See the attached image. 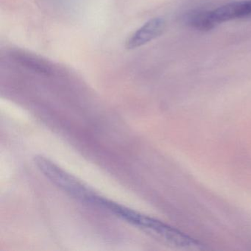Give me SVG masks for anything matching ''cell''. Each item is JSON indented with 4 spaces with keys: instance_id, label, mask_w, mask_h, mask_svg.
Wrapping results in <instances>:
<instances>
[{
    "instance_id": "obj_1",
    "label": "cell",
    "mask_w": 251,
    "mask_h": 251,
    "mask_svg": "<svg viewBox=\"0 0 251 251\" xmlns=\"http://www.w3.org/2000/svg\"><path fill=\"white\" fill-rule=\"evenodd\" d=\"M105 208L116 217L168 245L184 249H197L202 245L180 230L111 200L107 202Z\"/></svg>"
},
{
    "instance_id": "obj_4",
    "label": "cell",
    "mask_w": 251,
    "mask_h": 251,
    "mask_svg": "<svg viewBox=\"0 0 251 251\" xmlns=\"http://www.w3.org/2000/svg\"><path fill=\"white\" fill-rule=\"evenodd\" d=\"M211 13L216 25L236 19L251 17V0L230 2L211 11Z\"/></svg>"
},
{
    "instance_id": "obj_5",
    "label": "cell",
    "mask_w": 251,
    "mask_h": 251,
    "mask_svg": "<svg viewBox=\"0 0 251 251\" xmlns=\"http://www.w3.org/2000/svg\"><path fill=\"white\" fill-rule=\"evenodd\" d=\"M185 21L191 27L200 30H210L217 25L211 17V11H192L186 14Z\"/></svg>"
},
{
    "instance_id": "obj_2",
    "label": "cell",
    "mask_w": 251,
    "mask_h": 251,
    "mask_svg": "<svg viewBox=\"0 0 251 251\" xmlns=\"http://www.w3.org/2000/svg\"><path fill=\"white\" fill-rule=\"evenodd\" d=\"M34 163L47 178L69 196L83 203L94 205L98 195L75 177L43 155L35 156Z\"/></svg>"
},
{
    "instance_id": "obj_3",
    "label": "cell",
    "mask_w": 251,
    "mask_h": 251,
    "mask_svg": "<svg viewBox=\"0 0 251 251\" xmlns=\"http://www.w3.org/2000/svg\"><path fill=\"white\" fill-rule=\"evenodd\" d=\"M164 27L165 22L163 19L155 18L150 20L127 39L126 48L136 49L146 45L158 37L164 31Z\"/></svg>"
}]
</instances>
